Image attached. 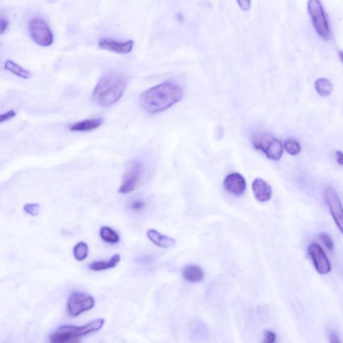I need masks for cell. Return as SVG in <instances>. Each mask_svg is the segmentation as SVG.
Returning a JSON list of instances; mask_svg holds the SVG:
<instances>
[{"mask_svg":"<svg viewBox=\"0 0 343 343\" xmlns=\"http://www.w3.org/2000/svg\"><path fill=\"white\" fill-rule=\"evenodd\" d=\"M184 91L180 85L164 82L149 88L140 96V105L149 113H161L182 100Z\"/></svg>","mask_w":343,"mask_h":343,"instance_id":"1","label":"cell"},{"mask_svg":"<svg viewBox=\"0 0 343 343\" xmlns=\"http://www.w3.org/2000/svg\"><path fill=\"white\" fill-rule=\"evenodd\" d=\"M127 85V79L125 74L120 72L107 74L94 87L92 94L93 101L100 106H111L122 98Z\"/></svg>","mask_w":343,"mask_h":343,"instance_id":"2","label":"cell"},{"mask_svg":"<svg viewBox=\"0 0 343 343\" xmlns=\"http://www.w3.org/2000/svg\"><path fill=\"white\" fill-rule=\"evenodd\" d=\"M105 324L103 318L91 321L82 327L65 325L59 327L50 336V343H79L81 337L98 332Z\"/></svg>","mask_w":343,"mask_h":343,"instance_id":"3","label":"cell"},{"mask_svg":"<svg viewBox=\"0 0 343 343\" xmlns=\"http://www.w3.org/2000/svg\"><path fill=\"white\" fill-rule=\"evenodd\" d=\"M252 142L255 148L262 151L270 160L278 161L283 155L282 143L271 134L265 132L254 134Z\"/></svg>","mask_w":343,"mask_h":343,"instance_id":"4","label":"cell"},{"mask_svg":"<svg viewBox=\"0 0 343 343\" xmlns=\"http://www.w3.org/2000/svg\"><path fill=\"white\" fill-rule=\"evenodd\" d=\"M144 175V166L142 162L138 160L129 162L118 193L121 195H127L133 192L142 183Z\"/></svg>","mask_w":343,"mask_h":343,"instance_id":"5","label":"cell"},{"mask_svg":"<svg viewBox=\"0 0 343 343\" xmlns=\"http://www.w3.org/2000/svg\"><path fill=\"white\" fill-rule=\"evenodd\" d=\"M28 30L32 41L41 47H49L53 43L54 35L47 22L41 17H34L28 23Z\"/></svg>","mask_w":343,"mask_h":343,"instance_id":"6","label":"cell"},{"mask_svg":"<svg viewBox=\"0 0 343 343\" xmlns=\"http://www.w3.org/2000/svg\"><path fill=\"white\" fill-rule=\"evenodd\" d=\"M308 10L316 31L323 39H330L331 31L329 23L320 2L318 0H311L308 3Z\"/></svg>","mask_w":343,"mask_h":343,"instance_id":"7","label":"cell"},{"mask_svg":"<svg viewBox=\"0 0 343 343\" xmlns=\"http://www.w3.org/2000/svg\"><path fill=\"white\" fill-rule=\"evenodd\" d=\"M94 305V299L93 296L84 292H73L68 299V312L72 317H77L83 312L93 309Z\"/></svg>","mask_w":343,"mask_h":343,"instance_id":"8","label":"cell"},{"mask_svg":"<svg viewBox=\"0 0 343 343\" xmlns=\"http://www.w3.org/2000/svg\"><path fill=\"white\" fill-rule=\"evenodd\" d=\"M325 198L336 226L343 234V207L337 193L331 186H327Z\"/></svg>","mask_w":343,"mask_h":343,"instance_id":"9","label":"cell"},{"mask_svg":"<svg viewBox=\"0 0 343 343\" xmlns=\"http://www.w3.org/2000/svg\"><path fill=\"white\" fill-rule=\"evenodd\" d=\"M308 253L316 271L321 275L329 274L331 270V263L324 250L318 244L312 243L308 248Z\"/></svg>","mask_w":343,"mask_h":343,"instance_id":"10","label":"cell"},{"mask_svg":"<svg viewBox=\"0 0 343 343\" xmlns=\"http://www.w3.org/2000/svg\"><path fill=\"white\" fill-rule=\"evenodd\" d=\"M224 187L230 194L239 197L245 193L247 183L245 178L237 173H231L224 180Z\"/></svg>","mask_w":343,"mask_h":343,"instance_id":"11","label":"cell"},{"mask_svg":"<svg viewBox=\"0 0 343 343\" xmlns=\"http://www.w3.org/2000/svg\"><path fill=\"white\" fill-rule=\"evenodd\" d=\"M99 47L102 49L120 54H128L133 50L134 42L131 40L126 41H118L109 39H102L99 41Z\"/></svg>","mask_w":343,"mask_h":343,"instance_id":"12","label":"cell"},{"mask_svg":"<svg viewBox=\"0 0 343 343\" xmlns=\"http://www.w3.org/2000/svg\"><path fill=\"white\" fill-rule=\"evenodd\" d=\"M252 190L257 201L265 203L271 199L272 189L269 184L261 179H256L252 183Z\"/></svg>","mask_w":343,"mask_h":343,"instance_id":"13","label":"cell"},{"mask_svg":"<svg viewBox=\"0 0 343 343\" xmlns=\"http://www.w3.org/2000/svg\"><path fill=\"white\" fill-rule=\"evenodd\" d=\"M103 124L102 118L87 119L81 122L74 123L70 125L69 129L72 131H79L85 132L98 129Z\"/></svg>","mask_w":343,"mask_h":343,"instance_id":"14","label":"cell"},{"mask_svg":"<svg viewBox=\"0 0 343 343\" xmlns=\"http://www.w3.org/2000/svg\"><path fill=\"white\" fill-rule=\"evenodd\" d=\"M147 236H148L149 240L155 243L156 245L160 247L165 248V249L173 247L176 244L175 239L160 234L159 232L155 230H149L147 232Z\"/></svg>","mask_w":343,"mask_h":343,"instance_id":"15","label":"cell"},{"mask_svg":"<svg viewBox=\"0 0 343 343\" xmlns=\"http://www.w3.org/2000/svg\"><path fill=\"white\" fill-rule=\"evenodd\" d=\"M182 276L184 280L190 283H198L203 280L204 274L200 266L195 264L187 265L182 270Z\"/></svg>","mask_w":343,"mask_h":343,"instance_id":"16","label":"cell"},{"mask_svg":"<svg viewBox=\"0 0 343 343\" xmlns=\"http://www.w3.org/2000/svg\"><path fill=\"white\" fill-rule=\"evenodd\" d=\"M121 257L119 254L114 255L108 261H93L88 265L89 270L94 272L103 271L111 269V268H115L118 263L120 262Z\"/></svg>","mask_w":343,"mask_h":343,"instance_id":"17","label":"cell"},{"mask_svg":"<svg viewBox=\"0 0 343 343\" xmlns=\"http://www.w3.org/2000/svg\"><path fill=\"white\" fill-rule=\"evenodd\" d=\"M4 69L12 72L20 78L29 79L32 78V74L29 70L24 69L21 65L13 61H6L5 63H4Z\"/></svg>","mask_w":343,"mask_h":343,"instance_id":"18","label":"cell"},{"mask_svg":"<svg viewBox=\"0 0 343 343\" xmlns=\"http://www.w3.org/2000/svg\"><path fill=\"white\" fill-rule=\"evenodd\" d=\"M100 235L101 238L106 243L111 244L118 243L120 237L118 233L113 228L107 226H103L100 228Z\"/></svg>","mask_w":343,"mask_h":343,"instance_id":"19","label":"cell"},{"mask_svg":"<svg viewBox=\"0 0 343 343\" xmlns=\"http://www.w3.org/2000/svg\"><path fill=\"white\" fill-rule=\"evenodd\" d=\"M316 91L322 97H327L331 94L333 90V84L327 79H319L316 81Z\"/></svg>","mask_w":343,"mask_h":343,"instance_id":"20","label":"cell"},{"mask_svg":"<svg viewBox=\"0 0 343 343\" xmlns=\"http://www.w3.org/2000/svg\"><path fill=\"white\" fill-rule=\"evenodd\" d=\"M74 259L78 261H84L89 255V247L87 244L83 241L77 243L73 249Z\"/></svg>","mask_w":343,"mask_h":343,"instance_id":"21","label":"cell"},{"mask_svg":"<svg viewBox=\"0 0 343 343\" xmlns=\"http://www.w3.org/2000/svg\"><path fill=\"white\" fill-rule=\"evenodd\" d=\"M284 148L289 155L296 156L300 153L301 146L299 143L296 140H288L285 141Z\"/></svg>","mask_w":343,"mask_h":343,"instance_id":"22","label":"cell"},{"mask_svg":"<svg viewBox=\"0 0 343 343\" xmlns=\"http://www.w3.org/2000/svg\"><path fill=\"white\" fill-rule=\"evenodd\" d=\"M319 239L328 250L330 252L333 250L334 242L329 235L322 233L319 235Z\"/></svg>","mask_w":343,"mask_h":343,"instance_id":"23","label":"cell"},{"mask_svg":"<svg viewBox=\"0 0 343 343\" xmlns=\"http://www.w3.org/2000/svg\"><path fill=\"white\" fill-rule=\"evenodd\" d=\"M24 211L31 216L36 217L39 213L40 204L36 203L25 204L24 206Z\"/></svg>","mask_w":343,"mask_h":343,"instance_id":"24","label":"cell"},{"mask_svg":"<svg viewBox=\"0 0 343 343\" xmlns=\"http://www.w3.org/2000/svg\"><path fill=\"white\" fill-rule=\"evenodd\" d=\"M146 203L142 200H134L129 203V208L134 212L139 213L144 209Z\"/></svg>","mask_w":343,"mask_h":343,"instance_id":"25","label":"cell"},{"mask_svg":"<svg viewBox=\"0 0 343 343\" xmlns=\"http://www.w3.org/2000/svg\"><path fill=\"white\" fill-rule=\"evenodd\" d=\"M276 335L271 331H266L263 336L262 343H276Z\"/></svg>","mask_w":343,"mask_h":343,"instance_id":"26","label":"cell"},{"mask_svg":"<svg viewBox=\"0 0 343 343\" xmlns=\"http://www.w3.org/2000/svg\"><path fill=\"white\" fill-rule=\"evenodd\" d=\"M16 116V112L14 111V110L11 109L10 111L2 114L1 116H0V122L3 123L4 122H7V121L14 118Z\"/></svg>","mask_w":343,"mask_h":343,"instance_id":"27","label":"cell"},{"mask_svg":"<svg viewBox=\"0 0 343 343\" xmlns=\"http://www.w3.org/2000/svg\"><path fill=\"white\" fill-rule=\"evenodd\" d=\"M9 21L6 17L4 16H1V19H0V32L1 34L5 32L7 30L9 26Z\"/></svg>","mask_w":343,"mask_h":343,"instance_id":"28","label":"cell"},{"mask_svg":"<svg viewBox=\"0 0 343 343\" xmlns=\"http://www.w3.org/2000/svg\"><path fill=\"white\" fill-rule=\"evenodd\" d=\"M329 340L330 343H342L339 336L335 331H331L329 333Z\"/></svg>","mask_w":343,"mask_h":343,"instance_id":"29","label":"cell"},{"mask_svg":"<svg viewBox=\"0 0 343 343\" xmlns=\"http://www.w3.org/2000/svg\"><path fill=\"white\" fill-rule=\"evenodd\" d=\"M237 4L239 7L243 11H248L250 10L251 7V1L249 0H246V1H238Z\"/></svg>","mask_w":343,"mask_h":343,"instance_id":"30","label":"cell"},{"mask_svg":"<svg viewBox=\"0 0 343 343\" xmlns=\"http://www.w3.org/2000/svg\"><path fill=\"white\" fill-rule=\"evenodd\" d=\"M336 158L338 163L343 166V153L340 151H336Z\"/></svg>","mask_w":343,"mask_h":343,"instance_id":"31","label":"cell"},{"mask_svg":"<svg viewBox=\"0 0 343 343\" xmlns=\"http://www.w3.org/2000/svg\"><path fill=\"white\" fill-rule=\"evenodd\" d=\"M339 56L340 58V60H341L343 63V52H339Z\"/></svg>","mask_w":343,"mask_h":343,"instance_id":"32","label":"cell"}]
</instances>
